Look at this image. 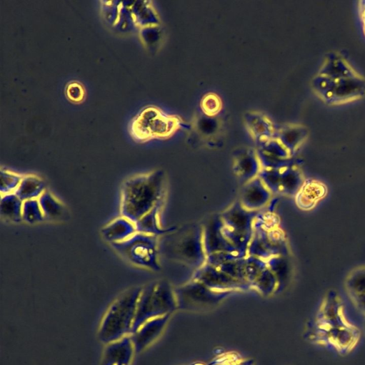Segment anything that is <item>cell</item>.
<instances>
[{
    "label": "cell",
    "instance_id": "6da1fadb",
    "mask_svg": "<svg viewBox=\"0 0 365 365\" xmlns=\"http://www.w3.org/2000/svg\"><path fill=\"white\" fill-rule=\"evenodd\" d=\"M165 178L160 171L139 174L127 179L121 188L120 212L133 222L162 205Z\"/></svg>",
    "mask_w": 365,
    "mask_h": 365
},
{
    "label": "cell",
    "instance_id": "7a4b0ae2",
    "mask_svg": "<svg viewBox=\"0 0 365 365\" xmlns=\"http://www.w3.org/2000/svg\"><path fill=\"white\" fill-rule=\"evenodd\" d=\"M141 290L140 287L126 290L107 308L97 333L102 343L106 344L131 335Z\"/></svg>",
    "mask_w": 365,
    "mask_h": 365
},
{
    "label": "cell",
    "instance_id": "3957f363",
    "mask_svg": "<svg viewBox=\"0 0 365 365\" xmlns=\"http://www.w3.org/2000/svg\"><path fill=\"white\" fill-rule=\"evenodd\" d=\"M176 309L174 289L167 282L161 280L146 284L141 287L131 334L146 321L172 315Z\"/></svg>",
    "mask_w": 365,
    "mask_h": 365
},
{
    "label": "cell",
    "instance_id": "277c9868",
    "mask_svg": "<svg viewBox=\"0 0 365 365\" xmlns=\"http://www.w3.org/2000/svg\"><path fill=\"white\" fill-rule=\"evenodd\" d=\"M257 214L256 211L246 209L239 200L219 215L224 236L244 257L247 255Z\"/></svg>",
    "mask_w": 365,
    "mask_h": 365
},
{
    "label": "cell",
    "instance_id": "5b68a950",
    "mask_svg": "<svg viewBox=\"0 0 365 365\" xmlns=\"http://www.w3.org/2000/svg\"><path fill=\"white\" fill-rule=\"evenodd\" d=\"M111 245L134 265L151 270L159 269L156 235L136 232L127 240Z\"/></svg>",
    "mask_w": 365,
    "mask_h": 365
},
{
    "label": "cell",
    "instance_id": "8992f818",
    "mask_svg": "<svg viewBox=\"0 0 365 365\" xmlns=\"http://www.w3.org/2000/svg\"><path fill=\"white\" fill-rule=\"evenodd\" d=\"M174 292L177 309L186 311H201L213 308L231 294L214 291L193 279L175 289Z\"/></svg>",
    "mask_w": 365,
    "mask_h": 365
},
{
    "label": "cell",
    "instance_id": "52a82bcc",
    "mask_svg": "<svg viewBox=\"0 0 365 365\" xmlns=\"http://www.w3.org/2000/svg\"><path fill=\"white\" fill-rule=\"evenodd\" d=\"M174 256L196 270L206 263V257L203 243V228L191 225L176 232L174 242Z\"/></svg>",
    "mask_w": 365,
    "mask_h": 365
},
{
    "label": "cell",
    "instance_id": "ba28073f",
    "mask_svg": "<svg viewBox=\"0 0 365 365\" xmlns=\"http://www.w3.org/2000/svg\"><path fill=\"white\" fill-rule=\"evenodd\" d=\"M314 88L321 98L341 103L360 97L365 93V81L359 76L333 79L319 74L314 80Z\"/></svg>",
    "mask_w": 365,
    "mask_h": 365
},
{
    "label": "cell",
    "instance_id": "9c48e42d",
    "mask_svg": "<svg viewBox=\"0 0 365 365\" xmlns=\"http://www.w3.org/2000/svg\"><path fill=\"white\" fill-rule=\"evenodd\" d=\"M222 221L219 215L209 218L203 228V243L206 257L220 255H229L238 258H244L226 239L221 232Z\"/></svg>",
    "mask_w": 365,
    "mask_h": 365
},
{
    "label": "cell",
    "instance_id": "30bf717a",
    "mask_svg": "<svg viewBox=\"0 0 365 365\" xmlns=\"http://www.w3.org/2000/svg\"><path fill=\"white\" fill-rule=\"evenodd\" d=\"M192 279L216 292L231 293L251 289L249 284L231 277L206 262L196 270Z\"/></svg>",
    "mask_w": 365,
    "mask_h": 365
},
{
    "label": "cell",
    "instance_id": "8fae6325",
    "mask_svg": "<svg viewBox=\"0 0 365 365\" xmlns=\"http://www.w3.org/2000/svg\"><path fill=\"white\" fill-rule=\"evenodd\" d=\"M171 316V314H167L149 319L130 335L135 353L144 350L160 336Z\"/></svg>",
    "mask_w": 365,
    "mask_h": 365
},
{
    "label": "cell",
    "instance_id": "7c38bea8",
    "mask_svg": "<svg viewBox=\"0 0 365 365\" xmlns=\"http://www.w3.org/2000/svg\"><path fill=\"white\" fill-rule=\"evenodd\" d=\"M271 196V192L257 176L245 183L239 202L246 209L258 212L270 201Z\"/></svg>",
    "mask_w": 365,
    "mask_h": 365
},
{
    "label": "cell",
    "instance_id": "4fadbf2b",
    "mask_svg": "<svg viewBox=\"0 0 365 365\" xmlns=\"http://www.w3.org/2000/svg\"><path fill=\"white\" fill-rule=\"evenodd\" d=\"M134 353L130 335L124 336L106 344L101 365H130Z\"/></svg>",
    "mask_w": 365,
    "mask_h": 365
},
{
    "label": "cell",
    "instance_id": "5bb4252c",
    "mask_svg": "<svg viewBox=\"0 0 365 365\" xmlns=\"http://www.w3.org/2000/svg\"><path fill=\"white\" fill-rule=\"evenodd\" d=\"M261 168L256 151L253 149L241 148L234 154V173L245 183L257 177Z\"/></svg>",
    "mask_w": 365,
    "mask_h": 365
},
{
    "label": "cell",
    "instance_id": "9a60e30c",
    "mask_svg": "<svg viewBox=\"0 0 365 365\" xmlns=\"http://www.w3.org/2000/svg\"><path fill=\"white\" fill-rule=\"evenodd\" d=\"M136 232V223L122 215L114 218L101 229L103 237L111 244L123 242Z\"/></svg>",
    "mask_w": 365,
    "mask_h": 365
},
{
    "label": "cell",
    "instance_id": "2e32d148",
    "mask_svg": "<svg viewBox=\"0 0 365 365\" xmlns=\"http://www.w3.org/2000/svg\"><path fill=\"white\" fill-rule=\"evenodd\" d=\"M345 287L352 301L365 312V266L350 271L345 279Z\"/></svg>",
    "mask_w": 365,
    "mask_h": 365
},
{
    "label": "cell",
    "instance_id": "e0dca14e",
    "mask_svg": "<svg viewBox=\"0 0 365 365\" xmlns=\"http://www.w3.org/2000/svg\"><path fill=\"white\" fill-rule=\"evenodd\" d=\"M246 127L259 143L274 138V129L271 122L264 115L257 112H250L245 115Z\"/></svg>",
    "mask_w": 365,
    "mask_h": 365
},
{
    "label": "cell",
    "instance_id": "ac0fdd59",
    "mask_svg": "<svg viewBox=\"0 0 365 365\" xmlns=\"http://www.w3.org/2000/svg\"><path fill=\"white\" fill-rule=\"evenodd\" d=\"M325 187L316 181H310L302 184L296 194L298 205L309 209L314 205L325 194Z\"/></svg>",
    "mask_w": 365,
    "mask_h": 365
},
{
    "label": "cell",
    "instance_id": "d6986e66",
    "mask_svg": "<svg viewBox=\"0 0 365 365\" xmlns=\"http://www.w3.org/2000/svg\"><path fill=\"white\" fill-rule=\"evenodd\" d=\"M46 190L44 180L36 175L22 176L15 193L23 200L39 199Z\"/></svg>",
    "mask_w": 365,
    "mask_h": 365
},
{
    "label": "cell",
    "instance_id": "ffe728a7",
    "mask_svg": "<svg viewBox=\"0 0 365 365\" xmlns=\"http://www.w3.org/2000/svg\"><path fill=\"white\" fill-rule=\"evenodd\" d=\"M354 71L340 56L331 55L324 63L319 74L333 79L355 77Z\"/></svg>",
    "mask_w": 365,
    "mask_h": 365
},
{
    "label": "cell",
    "instance_id": "44dd1931",
    "mask_svg": "<svg viewBox=\"0 0 365 365\" xmlns=\"http://www.w3.org/2000/svg\"><path fill=\"white\" fill-rule=\"evenodd\" d=\"M38 200L45 220L56 221L64 217L65 207L53 193L46 190Z\"/></svg>",
    "mask_w": 365,
    "mask_h": 365
},
{
    "label": "cell",
    "instance_id": "7402d4cb",
    "mask_svg": "<svg viewBox=\"0 0 365 365\" xmlns=\"http://www.w3.org/2000/svg\"><path fill=\"white\" fill-rule=\"evenodd\" d=\"M23 200L16 194L1 195L0 212L8 221L18 222L22 220Z\"/></svg>",
    "mask_w": 365,
    "mask_h": 365
},
{
    "label": "cell",
    "instance_id": "603a6c76",
    "mask_svg": "<svg viewBox=\"0 0 365 365\" xmlns=\"http://www.w3.org/2000/svg\"><path fill=\"white\" fill-rule=\"evenodd\" d=\"M161 206L162 205H159L155 207L135 222L137 232L157 236L167 231L174 230V228L164 230L159 225V213Z\"/></svg>",
    "mask_w": 365,
    "mask_h": 365
},
{
    "label": "cell",
    "instance_id": "cb8c5ba5",
    "mask_svg": "<svg viewBox=\"0 0 365 365\" xmlns=\"http://www.w3.org/2000/svg\"><path fill=\"white\" fill-rule=\"evenodd\" d=\"M276 138L291 153L304 137V131L298 125H289L281 129Z\"/></svg>",
    "mask_w": 365,
    "mask_h": 365
},
{
    "label": "cell",
    "instance_id": "d4e9b609",
    "mask_svg": "<svg viewBox=\"0 0 365 365\" xmlns=\"http://www.w3.org/2000/svg\"><path fill=\"white\" fill-rule=\"evenodd\" d=\"M251 287L264 296H269L279 290V284L274 274L267 267L253 281Z\"/></svg>",
    "mask_w": 365,
    "mask_h": 365
},
{
    "label": "cell",
    "instance_id": "484cf974",
    "mask_svg": "<svg viewBox=\"0 0 365 365\" xmlns=\"http://www.w3.org/2000/svg\"><path fill=\"white\" fill-rule=\"evenodd\" d=\"M22 220L29 224H36L45 220L38 199L23 201Z\"/></svg>",
    "mask_w": 365,
    "mask_h": 365
},
{
    "label": "cell",
    "instance_id": "4316f807",
    "mask_svg": "<svg viewBox=\"0 0 365 365\" xmlns=\"http://www.w3.org/2000/svg\"><path fill=\"white\" fill-rule=\"evenodd\" d=\"M267 266L276 276L279 289L285 283L289 272L288 262L284 255L274 256L266 260Z\"/></svg>",
    "mask_w": 365,
    "mask_h": 365
},
{
    "label": "cell",
    "instance_id": "83f0119b",
    "mask_svg": "<svg viewBox=\"0 0 365 365\" xmlns=\"http://www.w3.org/2000/svg\"><path fill=\"white\" fill-rule=\"evenodd\" d=\"M266 261L261 258L246 255L244 258V272L246 281L251 285L259 274L267 268Z\"/></svg>",
    "mask_w": 365,
    "mask_h": 365
},
{
    "label": "cell",
    "instance_id": "f1b7e54d",
    "mask_svg": "<svg viewBox=\"0 0 365 365\" xmlns=\"http://www.w3.org/2000/svg\"><path fill=\"white\" fill-rule=\"evenodd\" d=\"M22 176L6 170H1L0 191L1 195L15 193Z\"/></svg>",
    "mask_w": 365,
    "mask_h": 365
},
{
    "label": "cell",
    "instance_id": "f546056e",
    "mask_svg": "<svg viewBox=\"0 0 365 365\" xmlns=\"http://www.w3.org/2000/svg\"><path fill=\"white\" fill-rule=\"evenodd\" d=\"M252 359H245L237 354H226L214 359L209 365H254Z\"/></svg>",
    "mask_w": 365,
    "mask_h": 365
},
{
    "label": "cell",
    "instance_id": "4dcf8cb0",
    "mask_svg": "<svg viewBox=\"0 0 365 365\" xmlns=\"http://www.w3.org/2000/svg\"><path fill=\"white\" fill-rule=\"evenodd\" d=\"M197 128L202 133L210 135L216 130L218 123L215 119L210 116L202 117L197 121Z\"/></svg>",
    "mask_w": 365,
    "mask_h": 365
},
{
    "label": "cell",
    "instance_id": "1f68e13d",
    "mask_svg": "<svg viewBox=\"0 0 365 365\" xmlns=\"http://www.w3.org/2000/svg\"><path fill=\"white\" fill-rule=\"evenodd\" d=\"M220 102L219 98L214 96H206L203 101V108L208 115H212L219 110Z\"/></svg>",
    "mask_w": 365,
    "mask_h": 365
},
{
    "label": "cell",
    "instance_id": "d6a6232c",
    "mask_svg": "<svg viewBox=\"0 0 365 365\" xmlns=\"http://www.w3.org/2000/svg\"><path fill=\"white\" fill-rule=\"evenodd\" d=\"M190 365H191V364H190ZM191 365H197V364H191Z\"/></svg>",
    "mask_w": 365,
    "mask_h": 365
},
{
    "label": "cell",
    "instance_id": "836d02e7",
    "mask_svg": "<svg viewBox=\"0 0 365 365\" xmlns=\"http://www.w3.org/2000/svg\"><path fill=\"white\" fill-rule=\"evenodd\" d=\"M364 19H365V11H364Z\"/></svg>",
    "mask_w": 365,
    "mask_h": 365
}]
</instances>
